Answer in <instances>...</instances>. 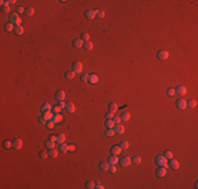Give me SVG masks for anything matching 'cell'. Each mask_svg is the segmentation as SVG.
<instances>
[{
    "instance_id": "obj_20",
    "label": "cell",
    "mask_w": 198,
    "mask_h": 189,
    "mask_svg": "<svg viewBox=\"0 0 198 189\" xmlns=\"http://www.w3.org/2000/svg\"><path fill=\"white\" fill-rule=\"evenodd\" d=\"M107 109H109V111H111V113H114L115 111H117L118 106H117V104H116V103L112 102V103H110V104H109V106H107Z\"/></svg>"
},
{
    "instance_id": "obj_7",
    "label": "cell",
    "mask_w": 198,
    "mask_h": 189,
    "mask_svg": "<svg viewBox=\"0 0 198 189\" xmlns=\"http://www.w3.org/2000/svg\"><path fill=\"white\" fill-rule=\"evenodd\" d=\"M157 58L159 60H167L168 58H169V53L167 52V50H160V52H158L157 53Z\"/></svg>"
},
{
    "instance_id": "obj_57",
    "label": "cell",
    "mask_w": 198,
    "mask_h": 189,
    "mask_svg": "<svg viewBox=\"0 0 198 189\" xmlns=\"http://www.w3.org/2000/svg\"><path fill=\"white\" fill-rule=\"evenodd\" d=\"M56 137H57V135H51L49 139H51V140H53V141H55V142H56Z\"/></svg>"
},
{
    "instance_id": "obj_9",
    "label": "cell",
    "mask_w": 198,
    "mask_h": 189,
    "mask_svg": "<svg viewBox=\"0 0 198 189\" xmlns=\"http://www.w3.org/2000/svg\"><path fill=\"white\" fill-rule=\"evenodd\" d=\"M12 147L14 148V149H20L21 147H22V141H21L19 138H16V139L13 141V145H12Z\"/></svg>"
},
{
    "instance_id": "obj_48",
    "label": "cell",
    "mask_w": 198,
    "mask_h": 189,
    "mask_svg": "<svg viewBox=\"0 0 198 189\" xmlns=\"http://www.w3.org/2000/svg\"><path fill=\"white\" fill-rule=\"evenodd\" d=\"M47 156H49V154H47V152L46 151H40V152H39V157H40L41 159H46L47 158Z\"/></svg>"
},
{
    "instance_id": "obj_47",
    "label": "cell",
    "mask_w": 198,
    "mask_h": 189,
    "mask_svg": "<svg viewBox=\"0 0 198 189\" xmlns=\"http://www.w3.org/2000/svg\"><path fill=\"white\" fill-rule=\"evenodd\" d=\"M89 81L92 82V83H96V82H97V77L95 76V75L89 76Z\"/></svg>"
},
{
    "instance_id": "obj_51",
    "label": "cell",
    "mask_w": 198,
    "mask_h": 189,
    "mask_svg": "<svg viewBox=\"0 0 198 189\" xmlns=\"http://www.w3.org/2000/svg\"><path fill=\"white\" fill-rule=\"evenodd\" d=\"M16 11H17L18 14H22V13L25 12V9H23L22 6H17L16 7Z\"/></svg>"
},
{
    "instance_id": "obj_26",
    "label": "cell",
    "mask_w": 198,
    "mask_h": 189,
    "mask_svg": "<svg viewBox=\"0 0 198 189\" xmlns=\"http://www.w3.org/2000/svg\"><path fill=\"white\" fill-rule=\"evenodd\" d=\"M47 154H49V157H51V158H57V150L54 149V148H51V149H49L47 151Z\"/></svg>"
},
{
    "instance_id": "obj_4",
    "label": "cell",
    "mask_w": 198,
    "mask_h": 189,
    "mask_svg": "<svg viewBox=\"0 0 198 189\" xmlns=\"http://www.w3.org/2000/svg\"><path fill=\"white\" fill-rule=\"evenodd\" d=\"M72 68H73V71H74L75 74L81 73V70H82V63L79 62V61H76V62L73 63Z\"/></svg>"
},
{
    "instance_id": "obj_56",
    "label": "cell",
    "mask_w": 198,
    "mask_h": 189,
    "mask_svg": "<svg viewBox=\"0 0 198 189\" xmlns=\"http://www.w3.org/2000/svg\"><path fill=\"white\" fill-rule=\"evenodd\" d=\"M65 104H67V103H64L63 101H59V103H58V105H59V107H60V108L65 107Z\"/></svg>"
},
{
    "instance_id": "obj_30",
    "label": "cell",
    "mask_w": 198,
    "mask_h": 189,
    "mask_svg": "<svg viewBox=\"0 0 198 189\" xmlns=\"http://www.w3.org/2000/svg\"><path fill=\"white\" fill-rule=\"evenodd\" d=\"M83 47L86 50H91L93 49V43L90 41H86V42H83Z\"/></svg>"
},
{
    "instance_id": "obj_33",
    "label": "cell",
    "mask_w": 198,
    "mask_h": 189,
    "mask_svg": "<svg viewBox=\"0 0 198 189\" xmlns=\"http://www.w3.org/2000/svg\"><path fill=\"white\" fill-rule=\"evenodd\" d=\"M84 186H85V188H88V189H93V188H95V183L93 182V181H86Z\"/></svg>"
},
{
    "instance_id": "obj_39",
    "label": "cell",
    "mask_w": 198,
    "mask_h": 189,
    "mask_svg": "<svg viewBox=\"0 0 198 189\" xmlns=\"http://www.w3.org/2000/svg\"><path fill=\"white\" fill-rule=\"evenodd\" d=\"M114 135H115V131L113 128H107L105 130V135H107V137H113Z\"/></svg>"
},
{
    "instance_id": "obj_32",
    "label": "cell",
    "mask_w": 198,
    "mask_h": 189,
    "mask_svg": "<svg viewBox=\"0 0 198 189\" xmlns=\"http://www.w3.org/2000/svg\"><path fill=\"white\" fill-rule=\"evenodd\" d=\"M119 147L121 149H128L129 148V142L128 141H121L119 143Z\"/></svg>"
},
{
    "instance_id": "obj_28",
    "label": "cell",
    "mask_w": 198,
    "mask_h": 189,
    "mask_svg": "<svg viewBox=\"0 0 198 189\" xmlns=\"http://www.w3.org/2000/svg\"><path fill=\"white\" fill-rule=\"evenodd\" d=\"M64 77L67 79H68V80L74 79V77H75V73H74L73 70H68V71H67V73L64 74Z\"/></svg>"
},
{
    "instance_id": "obj_12",
    "label": "cell",
    "mask_w": 198,
    "mask_h": 189,
    "mask_svg": "<svg viewBox=\"0 0 198 189\" xmlns=\"http://www.w3.org/2000/svg\"><path fill=\"white\" fill-rule=\"evenodd\" d=\"M175 94H177L178 96H183L187 94V88L183 86H177L175 88Z\"/></svg>"
},
{
    "instance_id": "obj_29",
    "label": "cell",
    "mask_w": 198,
    "mask_h": 189,
    "mask_svg": "<svg viewBox=\"0 0 198 189\" xmlns=\"http://www.w3.org/2000/svg\"><path fill=\"white\" fill-rule=\"evenodd\" d=\"M109 167H110L109 163H105V162H102V163L99 164V168L101 170H103V171H105V170H109Z\"/></svg>"
},
{
    "instance_id": "obj_55",
    "label": "cell",
    "mask_w": 198,
    "mask_h": 189,
    "mask_svg": "<svg viewBox=\"0 0 198 189\" xmlns=\"http://www.w3.org/2000/svg\"><path fill=\"white\" fill-rule=\"evenodd\" d=\"M75 145H73V144H70V145H68V150H70V151H74L75 150Z\"/></svg>"
},
{
    "instance_id": "obj_11",
    "label": "cell",
    "mask_w": 198,
    "mask_h": 189,
    "mask_svg": "<svg viewBox=\"0 0 198 189\" xmlns=\"http://www.w3.org/2000/svg\"><path fill=\"white\" fill-rule=\"evenodd\" d=\"M72 45L75 49H80V47L83 46V41L81 39H74L72 42Z\"/></svg>"
},
{
    "instance_id": "obj_27",
    "label": "cell",
    "mask_w": 198,
    "mask_h": 189,
    "mask_svg": "<svg viewBox=\"0 0 198 189\" xmlns=\"http://www.w3.org/2000/svg\"><path fill=\"white\" fill-rule=\"evenodd\" d=\"M104 125H105V127H107V128H114V126H115L114 122H113L111 119H107V121H105Z\"/></svg>"
},
{
    "instance_id": "obj_60",
    "label": "cell",
    "mask_w": 198,
    "mask_h": 189,
    "mask_svg": "<svg viewBox=\"0 0 198 189\" xmlns=\"http://www.w3.org/2000/svg\"><path fill=\"white\" fill-rule=\"evenodd\" d=\"M197 186H198V183L196 182V183H195V185H194V188H195V189H196V188H197Z\"/></svg>"
},
{
    "instance_id": "obj_43",
    "label": "cell",
    "mask_w": 198,
    "mask_h": 189,
    "mask_svg": "<svg viewBox=\"0 0 198 189\" xmlns=\"http://www.w3.org/2000/svg\"><path fill=\"white\" fill-rule=\"evenodd\" d=\"M1 11L3 13H9L10 12V6L7 3H4L3 5H1Z\"/></svg>"
},
{
    "instance_id": "obj_24",
    "label": "cell",
    "mask_w": 198,
    "mask_h": 189,
    "mask_svg": "<svg viewBox=\"0 0 198 189\" xmlns=\"http://www.w3.org/2000/svg\"><path fill=\"white\" fill-rule=\"evenodd\" d=\"M95 17L98 18V19H102L104 17V12L103 11H100V10H95Z\"/></svg>"
},
{
    "instance_id": "obj_10",
    "label": "cell",
    "mask_w": 198,
    "mask_h": 189,
    "mask_svg": "<svg viewBox=\"0 0 198 189\" xmlns=\"http://www.w3.org/2000/svg\"><path fill=\"white\" fill-rule=\"evenodd\" d=\"M118 162H119V159L117 158L116 154H111L109 157V159H107V163L110 165H115L116 163H118Z\"/></svg>"
},
{
    "instance_id": "obj_6",
    "label": "cell",
    "mask_w": 198,
    "mask_h": 189,
    "mask_svg": "<svg viewBox=\"0 0 198 189\" xmlns=\"http://www.w3.org/2000/svg\"><path fill=\"white\" fill-rule=\"evenodd\" d=\"M175 105L179 109H184L187 107V101H184L183 99H178V100H176Z\"/></svg>"
},
{
    "instance_id": "obj_1",
    "label": "cell",
    "mask_w": 198,
    "mask_h": 189,
    "mask_svg": "<svg viewBox=\"0 0 198 189\" xmlns=\"http://www.w3.org/2000/svg\"><path fill=\"white\" fill-rule=\"evenodd\" d=\"M155 163L158 166H165L168 165V159L164 156H156L155 157Z\"/></svg>"
},
{
    "instance_id": "obj_45",
    "label": "cell",
    "mask_w": 198,
    "mask_h": 189,
    "mask_svg": "<svg viewBox=\"0 0 198 189\" xmlns=\"http://www.w3.org/2000/svg\"><path fill=\"white\" fill-rule=\"evenodd\" d=\"M167 95L169 97H173V96H175V88H169L167 90Z\"/></svg>"
},
{
    "instance_id": "obj_17",
    "label": "cell",
    "mask_w": 198,
    "mask_h": 189,
    "mask_svg": "<svg viewBox=\"0 0 198 189\" xmlns=\"http://www.w3.org/2000/svg\"><path fill=\"white\" fill-rule=\"evenodd\" d=\"M65 108H67L68 113H74V111L76 110L75 105H74L72 102H68L67 104H65Z\"/></svg>"
},
{
    "instance_id": "obj_3",
    "label": "cell",
    "mask_w": 198,
    "mask_h": 189,
    "mask_svg": "<svg viewBox=\"0 0 198 189\" xmlns=\"http://www.w3.org/2000/svg\"><path fill=\"white\" fill-rule=\"evenodd\" d=\"M167 174V167L165 166H158L156 169V175L158 178H163Z\"/></svg>"
},
{
    "instance_id": "obj_31",
    "label": "cell",
    "mask_w": 198,
    "mask_h": 189,
    "mask_svg": "<svg viewBox=\"0 0 198 189\" xmlns=\"http://www.w3.org/2000/svg\"><path fill=\"white\" fill-rule=\"evenodd\" d=\"M196 106V101L193 100V99H190L188 102H187V107H190V108H194Z\"/></svg>"
},
{
    "instance_id": "obj_35",
    "label": "cell",
    "mask_w": 198,
    "mask_h": 189,
    "mask_svg": "<svg viewBox=\"0 0 198 189\" xmlns=\"http://www.w3.org/2000/svg\"><path fill=\"white\" fill-rule=\"evenodd\" d=\"M4 30L6 32H12L14 31V25L12 24V23H6V24H4Z\"/></svg>"
},
{
    "instance_id": "obj_52",
    "label": "cell",
    "mask_w": 198,
    "mask_h": 189,
    "mask_svg": "<svg viewBox=\"0 0 198 189\" xmlns=\"http://www.w3.org/2000/svg\"><path fill=\"white\" fill-rule=\"evenodd\" d=\"M112 121L114 122V124H119L121 120H120L119 117H113V118H112Z\"/></svg>"
},
{
    "instance_id": "obj_54",
    "label": "cell",
    "mask_w": 198,
    "mask_h": 189,
    "mask_svg": "<svg viewBox=\"0 0 198 189\" xmlns=\"http://www.w3.org/2000/svg\"><path fill=\"white\" fill-rule=\"evenodd\" d=\"M104 117H105V119H112L113 118V113H111V111H109V113H107L104 114Z\"/></svg>"
},
{
    "instance_id": "obj_15",
    "label": "cell",
    "mask_w": 198,
    "mask_h": 189,
    "mask_svg": "<svg viewBox=\"0 0 198 189\" xmlns=\"http://www.w3.org/2000/svg\"><path fill=\"white\" fill-rule=\"evenodd\" d=\"M114 131L118 135H122L123 132H124V126H122V125H120V124H116Z\"/></svg>"
},
{
    "instance_id": "obj_2",
    "label": "cell",
    "mask_w": 198,
    "mask_h": 189,
    "mask_svg": "<svg viewBox=\"0 0 198 189\" xmlns=\"http://www.w3.org/2000/svg\"><path fill=\"white\" fill-rule=\"evenodd\" d=\"M10 21H11L12 24H15V25H20V23H21V19L18 17L17 13H11L10 14Z\"/></svg>"
},
{
    "instance_id": "obj_22",
    "label": "cell",
    "mask_w": 198,
    "mask_h": 189,
    "mask_svg": "<svg viewBox=\"0 0 198 189\" xmlns=\"http://www.w3.org/2000/svg\"><path fill=\"white\" fill-rule=\"evenodd\" d=\"M62 116L60 113H54V116H53L52 118V121H54L55 123H60V122L62 121Z\"/></svg>"
},
{
    "instance_id": "obj_18",
    "label": "cell",
    "mask_w": 198,
    "mask_h": 189,
    "mask_svg": "<svg viewBox=\"0 0 198 189\" xmlns=\"http://www.w3.org/2000/svg\"><path fill=\"white\" fill-rule=\"evenodd\" d=\"M14 32L16 35H22L23 32H24V28L21 25H14Z\"/></svg>"
},
{
    "instance_id": "obj_13",
    "label": "cell",
    "mask_w": 198,
    "mask_h": 189,
    "mask_svg": "<svg viewBox=\"0 0 198 189\" xmlns=\"http://www.w3.org/2000/svg\"><path fill=\"white\" fill-rule=\"evenodd\" d=\"M84 17L86 18V19H94L95 18V12L93 10H86L85 12H84Z\"/></svg>"
},
{
    "instance_id": "obj_49",
    "label": "cell",
    "mask_w": 198,
    "mask_h": 189,
    "mask_svg": "<svg viewBox=\"0 0 198 189\" xmlns=\"http://www.w3.org/2000/svg\"><path fill=\"white\" fill-rule=\"evenodd\" d=\"M109 171L111 172V173H115V172L117 171V168L115 167V165H110V167H109Z\"/></svg>"
},
{
    "instance_id": "obj_19",
    "label": "cell",
    "mask_w": 198,
    "mask_h": 189,
    "mask_svg": "<svg viewBox=\"0 0 198 189\" xmlns=\"http://www.w3.org/2000/svg\"><path fill=\"white\" fill-rule=\"evenodd\" d=\"M119 118H120L121 121H125V122H126V121H129V120H130V118H131V114L129 113L128 111H123V113L120 114V117H119Z\"/></svg>"
},
{
    "instance_id": "obj_5",
    "label": "cell",
    "mask_w": 198,
    "mask_h": 189,
    "mask_svg": "<svg viewBox=\"0 0 198 189\" xmlns=\"http://www.w3.org/2000/svg\"><path fill=\"white\" fill-rule=\"evenodd\" d=\"M132 163V161H131V159L129 158V157H122L120 160H119V164L121 165L122 167H126V166H129Z\"/></svg>"
},
{
    "instance_id": "obj_34",
    "label": "cell",
    "mask_w": 198,
    "mask_h": 189,
    "mask_svg": "<svg viewBox=\"0 0 198 189\" xmlns=\"http://www.w3.org/2000/svg\"><path fill=\"white\" fill-rule=\"evenodd\" d=\"M24 14L28 16V17H31V16H33V14H34V9H33V7H26Z\"/></svg>"
},
{
    "instance_id": "obj_40",
    "label": "cell",
    "mask_w": 198,
    "mask_h": 189,
    "mask_svg": "<svg viewBox=\"0 0 198 189\" xmlns=\"http://www.w3.org/2000/svg\"><path fill=\"white\" fill-rule=\"evenodd\" d=\"M131 161L133 162L134 164H139L141 162V158L140 157H138V156H134L133 159H131Z\"/></svg>"
},
{
    "instance_id": "obj_59",
    "label": "cell",
    "mask_w": 198,
    "mask_h": 189,
    "mask_svg": "<svg viewBox=\"0 0 198 189\" xmlns=\"http://www.w3.org/2000/svg\"><path fill=\"white\" fill-rule=\"evenodd\" d=\"M95 188H96V189H103L104 187L102 185H100V184H97L96 186H95Z\"/></svg>"
},
{
    "instance_id": "obj_53",
    "label": "cell",
    "mask_w": 198,
    "mask_h": 189,
    "mask_svg": "<svg viewBox=\"0 0 198 189\" xmlns=\"http://www.w3.org/2000/svg\"><path fill=\"white\" fill-rule=\"evenodd\" d=\"M80 79H81V81H83V82L88 81V80H89V75H88V74H83V75L80 77Z\"/></svg>"
},
{
    "instance_id": "obj_58",
    "label": "cell",
    "mask_w": 198,
    "mask_h": 189,
    "mask_svg": "<svg viewBox=\"0 0 198 189\" xmlns=\"http://www.w3.org/2000/svg\"><path fill=\"white\" fill-rule=\"evenodd\" d=\"M15 0H6L5 1V3H7V4H12V3H15Z\"/></svg>"
},
{
    "instance_id": "obj_36",
    "label": "cell",
    "mask_w": 198,
    "mask_h": 189,
    "mask_svg": "<svg viewBox=\"0 0 198 189\" xmlns=\"http://www.w3.org/2000/svg\"><path fill=\"white\" fill-rule=\"evenodd\" d=\"M59 151L60 152H62V153H65L68 151V145L67 144H60V146H59Z\"/></svg>"
},
{
    "instance_id": "obj_50",
    "label": "cell",
    "mask_w": 198,
    "mask_h": 189,
    "mask_svg": "<svg viewBox=\"0 0 198 189\" xmlns=\"http://www.w3.org/2000/svg\"><path fill=\"white\" fill-rule=\"evenodd\" d=\"M38 121L40 122V123H42V124H46V122L49 121V120H46L45 118H44L43 116H41V117H39V119H38Z\"/></svg>"
},
{
    "instance_id": "obj_16",
    "label": "cell",
    "mask_w": 198,
    "mask_h": 189,
    "mask_svg": "<svg viewBox=\"0 0 198 189\" xmlns=\"http://www.w3.org/2000/svg\"><path fill=\"white\" fill-rule=\"evenodd\" d=\"M120 152H121V148L119 147V145L112 146V148H111V153H112V154H116V156H118V154H120Z\"/></svg>"
},
{
    "instance_id": "obj_38",
    "label": "cell",
    "mask_w": 198,
    "mask_h": 189,
    "mask_svg": "<svg viewBox=\"0 0 198 189\" xmlns=\"http://www.w3.org/2000/svg\"><path fill=\"white\" fill-rule=\"evenodd\" d=\"M42 116H43L46 120H52L53 116H54V113H52L51 111H45V113H43V114H42Z\"/></svg>"
},
{
    "instance_id": "obj_41",
    "label": "cell",
    "mask_w": 198,
    "mask_h": 189,
    "mask_svg": "<svg viewBox=\"0 0 198 189\" xmlns=\"http://www.w3.org/2000/svg\"><path fill=\"white\" fill-rule=\"evenodd\" d=\"M89 38H90V36H89L88 33H82V34L80 35V39L82 40V41H84V42L89 41Z\"/></svg>"
},
{
    "instance_id": "obj_42",
    "label": "cell",
    "mask_w": 198,
    "mask_h": 189,
    "mask_svg": "<svg viewBox=\"0 0 198 189\" xmlns=\"http://www.w3.org/2000/svg\"><path fill=\"white\" fill-rule=\"evenodd\" d=\"M54 125H55V122L52 121V120H49L46 122V128L47 129H53L54 128Z\"/></svg>"
},
{
    "instance_id": "obj_46",
    "label": "cell",
    "mask_w": 198,
    "mask_h": 189,
    "mask_svg": "<svg viewBox=\"0 0 198 189\" xmlns=\"http://www.w3.org/2000/svg\"><path fill=\"white\" fill-rule=\"evenodd\" d=\"M60 109H61V108L59 107V105H55V106H53V107H52V111L54 113H59Z\"/></svg>"
},
{
    "instance_id": "obj_23",
    "label": "cell",
    "mask_w": 198,
    "mask_h": 189,
    "mask_svg": "<svg viewBox=\"0 0 198 189\" xmlns=\"http://www.w3.org/2000/svg\"><path fill=\"white\" fill-rule=\"evenodd\" d=\"M64 141H65V135H64V134L57 135V137H56V142H57V143H59V144H62Z\"/></svg>"
},
{
    "instance_id": "obj_8",
    "label": "cell",
    "mask_w": 198,
    "mask_h": 189,
    "mask_svg": "<svg viewBox=\"0 0 198 189\" xmlns=\"http://www.w3.org/2000/svg\"><path fill=\"white\" fill-rule=\"evenodd\" d=\"M168 165H169V167H170V168H172V169H174V170L179 168V162L177 161V160L170 159V161L168 162Z\"/></svg>"
},
{
    "instance_id": "obj_37",
    "label": "cell",
    "mask_w": 198,
    "mask_h": 189,
    "mask_svg": "<svg viewBox=\"0 0 198 189\" xmlns=\"http://www.w3.org/2000/svg\"><path fill=\"white\" fill-rule=\"evenodd\" d=\"M2 145H3V147H4V148L9 149V148L12 147L13 143H11V141H9V140H4V141H3V143H2Z\"/></svg>"
},
{
    "instance_id": "obj_25",
    "label": "cell",
    "mask_w": 198,
    "mask_h": 189,
    "mask_svg": "<svg viewBox=\"0 0 198 189\" xmlns=\"http://www.w3.org/2000/svg\"><path fill=\"white\" fill-rule=\"evenodd\" d=\"M52 110V106L49 104V103H45L41 106V111L42 113H45V111H51Z\"/></svg>"
},
{
    "instance_id": "obj_44",
    "label": "cell",
    "mask_w": 198,
    "mask_h": 189,
    "mask_svg": "<svg viewBox=\"0 0 198 189\" xmlns=\"http://www.w3.org/2000/svg\"><path fill=\"white\" fill-rule=\"evenodd\" d=\"M163 156H164L167 159H173V153H172V151L171 150H165Z\"/></svg>"
},
{
    "instance_id": "obj_14",
    "label": "cell",
    "mask_w": 198,
    "mask_h": 189,
    "mask_svg": "<svg viewBox=\"0 0 198 189\" xmlns=\"http://www.w3.org/2000/svg\"><path fill=\"white\" fill-rule=\"evenodd\" d=\"M55 98H56L57 101H63V99L65 98V92L63 90H58L55 95Z\"/></svg>"
},
{
    "instance_id": "obj_21",
    "label": "cell",
    "mask_w": 198,
    "mask_h": 189,
    "mask_svg": "<svg viewBox=\"0 0 198 189\" xmlns=\"http://www.w3.org/2000/svg\"><path fill=\"white\" fill-rule=\"evenodd\" d=\"M44 146H45L46 148H49V149H51V148H54L55 141H53V140H51V139H47L45 142H44Z\"/></svg>"
}]
</instances>
